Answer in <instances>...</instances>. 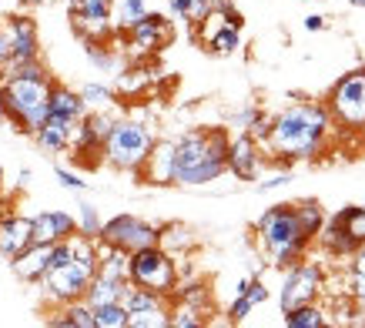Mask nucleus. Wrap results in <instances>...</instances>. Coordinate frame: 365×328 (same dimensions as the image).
Segmentation results:
<instances>
[{
	"mask_svg": "<svg viewBox=\"0 0 365 328\" xmlns=\"http://www.w3.org/2000/svg\"><path fill=\"white\" fill-rule=\"evenodd\" d=\"M255 235H258V248L268 268H288V265L302 262L315 245L312 238H305L295 205H272L255 221Z\"/></svg>",
	"mask_w": 365,
	"mask_h": 328,
	"instance_id": "obj_3",
	"label": "nucleus"
},
{
	"mask_svg": "<svg viewBox=\"0 0 365 328\" xmlns=\"http://www.w3.org/2000/svg\"><path fill=\"white\" fill-rule=\"evenodd\" d=\"M349 298L355 302V308L359 312H365V275H355V272H349Z\"/></svg>",
	"mask_w": 365,
	"mask_h": 328,
	"instance_id": "obj_42",
	"label": "nucleus"
},
{
	"mask_svg": "<svg viewBox=\"0 0 365 328\" xmlns=\"http://www.w3.org/2000/svg\"><path fill=\"white\" fill-rule=\"evenodd\" d=\"M4 37H7V64H24V61H34V57H41V37H37V24L31 17H7L4 24ZM0 67V71H4Z\"/></svg>",
	"mask_w": 365,
	"mask_h": 328,
	"instance_id": "obj_11",
	"label": "nucleus"
},
{
	"mask_svg": "<svg viewBox=\"0 0 365 328\" xmlns=\"http://www.w3.org/2000/svg\"><path fill=\"white\" fill-rule=\"evenodd\" d=\"M128 282L171 298L181 282V272H178L175 255H168L161 245H148L128 255Z\"/></svg>",
	"mask_w": 365,
	"mask_h": 328,
	"instance_id": "obj_6",
	"label": "nucleus"
},
{
	"mask_svg": "<svg viewBox=\"0 0 365 328\" xmlns=\"http://www.w3.org/2000/svg\"><path fill=\"white\" fill-rule=\"evenodd\" d=\"M51 248H54V245H27L21 255H14L11 258L14 275L27 285H37L41 278H44L47 268H51Z\"/></svg>",
	"mask_w": 365,
	"mask_h": 328,
	"instance_id": "obj_18",
	"label": "nucleus"
},
{
	"mask_svg": "<svg viewBox=\"0 0 365 328\" xmlns=\"http://www.w3.org/2000/svg\"><path fill=\"white\" fill-rule=\"evenodd\" d=\"M205 322H208V315L198 312L195 305H185V302H175L171 315H168V328H201Z\"/></svg>",
	"mask_w": 365,
	"mask_h": 328,
	"instance_id": "obj_31",
	"label": "nucleus"
},
{
	"mask_svg": "<svg viewBox=\"0 0 365 328\" xmlns=\"http://www.w3.org/2000/svg\"><path fill=\"white\" fill-rule=\"evenodd\" d=\"M352 7H359V11H365V0H349Z\"/></svg>",
	"mask_w": 365,
	"mask_h": 328,
	"instance_id": "obj_48",
	"label": "nucleus"
},
{
	"mask_svg": "<svg viewBox=\"0 0 365 328\" xmlns=\"http://www.w3.org/2000/svg\"><path fill=\"white\" fill-rule=\"evenodd\" d=\"M238 295H248V302H252L255 308L258 305H265L268 302V285L255 275V278H248V285H245V292H238Z\"/></svg>",
	"mask_w": 365,
	"mask_h": 328,
	"instance_id": "obj_39",
	"label": "nucleus"
},
{
	"mask_svg": "<svg viewBox=\"0 0 365 328\" xmlns=\"http://www.w3.org/2000/svg\"><path fill=\"white\" fill-rule=\"evenodd\" d=\"M31 245V218L17 211H0V255L14 258Z\"/></svg>",
	"mask_w": 365,
	"mask_h": 328,
	"instance_id": "obj_17",
	"label": "nucleus"
},
{
	"mask_svg": "<svg viewBox=\"0 0 365 328\" xmlns=\"http://www.w3.org/2000/svg\"><path fill=\"white\" fill-rule=\"evenodd\" d=\"M47 114H61V118H71V121H81L84 114H88V108H84V101H81L78 91L64 88V84H57L51 88V98H47Z\"/></svg>",
	"mask_w": 365,
	"mask_h": 328,
	"instance_id": "obj_20",
	"label": "nucleus"
},
{
	"mask_svg": "<svg viewBox=\"0 0 365 328\" xmlns=\"http://www.w3.org/2000/svg\"><path fill=\"white\" fill-rule=\"evenodd\" d=\"M51 325L54 328H94V308H91L84 298L67 302V305H61V312L51 318Z\"/></svg>",
	"mask_w": 365,
	"mask_h": 328,
	"instance_id": "obj_22",
	"label": "nucleus"
},
{
	"mask_svg": "<svg viewBox=\"0 0 365 328\" xmlns=\"http://www.w3.org/2000/svg\"><path fill=\"white\" fill-rule=\"evenodd\" d=\"M138 178H141L144 185H158V188L175 185V141L171 138H155Z\"/></svg>",
	"mask_w": 365,
	"mask_h": 328,
	"instance_id": "obj_14",
	"label": "nucleus"
},
{
	"mask_svg": "<svg viewBox=\"0 0 365 328\" xmlns=\"http://www.w3.org/2000/svg\"><path fill=\"white\" fill-rule=\"evenodd\" d=\"M228 131L225 128H191L175 138V185L205 188L228 171Z\"/></svg>",
	"mask_w": 365,
	"mask_h": 328,
	"instance_id": "obj_2",
	"label": "nucleus"
},
{
	"mask_svg": "<svg viewBox=\"0 0 365 328\" xmlns=\"http://www.w3.org/2000/svg\"><path fill=\"white\" fill-rule=\"evenodd\" d=\"M98 238L131 255L138 248L158 245V225H151V221H144V218H134V215H114L111 221L101 225Z\"/></svg>",
	"mask_w": 365,
	"mask_h": 328,
	"instance_id": "obj_10",
	"label": "nucleus"
},
{
	"mask_svg": "<svg viewBox=\"0 0 365 328\" xmlns=\"http://www.w3.org/2000/svg\"><path fill=\"white\" fill-rule=\"evenodd\" d=\"M171 298H175V302H185V305H195L198 312L211 315V288L205 282H178Z\"/></svg>",
	"mask_w": 365,
	"mask_h": 328,
	"instance_id": "obj_26",
	"label": "nucleus"
},
{
	"mask_svg": "<svg viewBox=\"0 0 365 328\" xmlns=\"http://www.w3.org/2000/svg\"><path fill=\"white\" fill-rule=\"evenodd\" d=\"M168 315H171V305L134 312V315H128V328H168Z\"/></svg>",
	"mask_w": 365,
	"mask_h": 328,
	"instance_id": "obj_34",
	"label": "nucleus"
},
{
	"mask_svg": "<svg viewBox=\"0 0 365 328\" xmlns=\"http://www.w3.org/2000/svg\"><path fill=\"white\" fill-rule=\"evenodd\" d=\"M124 37L131 44V54H158L171 41V21H168L165 14L148 11L134 27L124 31Z\"/></svg>",
	"mask_w": 365,
	"mask_h": 328,
	"instance_id": "obj_12",
	"label": "nucleus"
},
{
	"mask_svg": "<svg viewBox=\"0 0 365 328\" xmlns=\"http://www.w3.org/2000/svg\"><path fill=\"white\" fill-rule=\"evenodd\" d=\"M302 24H305V31H322V27H325V17H322V14H309Z\"/></svg>",
	"mask_w": 365,
	"mask_h": 328,
	"instance_id": "obj_45",
	"label": "nucleus"
},
{
	"mask_svg": "<svg viewBox=\"0 0 365 328\" xmlns=\"http://www.w3.org/2000/svg\"><path fill=\"white\" fill-rule=\"evenodd\" d=\"M262 164H265L262 144L255 141L248 131H238L232 141H228V171H232L238 181H258Z\"/></svg>",
	"mask_w": 365,
	"mask_h": 328,
	"instance_id": "obj_13",
	"label": "nucleus"
},
{
	"mask_svg": "<svg viewBox=\"0 0 365 328\" xmlns=\"http://www.w3.org/2000/svg\"><path fill=\"white\" fill-rule=\"evenodd\" d=\"M7 64V37H4V24H0V67Z\"/></svg>",
	"mask_w": 365,
	"mask_h": 328,
	"instance_id": "obj_47",
	"label": "nucleus"
},
{
	"mask_svg": "<svg viewBox=\"0 0 365 328\" xmlns=\"http://www.w3.org/2000/svg\"><path fill=\"white\" fill-rule=\"evenodd\" d=\"M325 108L332 114V121L342 131H365V67L349 71L335 81V88L329 91Z\"/></svg>",
	"mask_w": 365,
	"mask_h": 328,
	"instance_id": "obj_7",
	"label": "nucleus"
},
{
	"mask_svg": "<svg viewBox=\"0 0 365 328\" xmlns=\"http://www.w3.org/2000/svg\"><path fill=\"white\" fill-rule=\"evenodd\" d=\"M168 7H171V14H175L178 21H185L188 27H195V24L208 14V0H168Z\"/></svg>",
	"mask_w": 365,
	"mask_h": 328,
	"instance_id": "obj_33",
	"label": "nucleus"
},
{
	"mask_svg": "<svg viewBox=\"0 0 365 328\" xmlns=\"http://www.w3.org/2000/svg\"><path fill=\"white\" fill-rule=\"evenodd\" d=\"M144 14H148V0H114V11H111L114 34H124L128 27H134Z\"/></svg>",
	"mask_w": 365,
	"mask_h": 328,
	"instance_id": "obj_25",
	"label": "nucleus"
},
{
	"mask_svg": "<svg viewBox=\"0 0 365 328\" xmlns=\"http://www.w3.org/2000/svg\"><path fill=\"white\" fill-rule=\"evenodd\" d=\"M362 205H365V201H362Z\"/></svg>",
	"mask_w": 365,
	"mask_h": 328,
	"instance_id": "obj_53",
	"label": "nucleus"
},
{
	"mask_svg": "<svg viewBox=\"0 0 365 328\" xmlns=\"http://www.w3.org/2000/svg\"><path fill=\"white\" fill-rule=\"evenodd\" d=\"M0 124H4V94H0Z\"/></svg>",
	"mask_w": 365,
	"mask_h": 328,
	"instance_id": "obj_50",
	"label": "nucleus"
},
{
	"mask_svg": "<svg viewBox=\"0 0 365 328\" xmlns=\"http://www.w3.org/2000/svg\"><path fill=\"white\" fill-rule=\"evenodd\" d=\"M78 94H81V101H84L88 111H111L114 104H118V91L108 88V84H98V81L84 84Z\"/></svg>",
	"mask_w": 365,
	"mask_h": 328,
	"instance_id": "obj_27",
	"label": "nucleus"
},
{
	"mask_svg": "<svg viewBox=\"0 0 365 328\" xmlns=\"http://www.w3.org/2000/svg\"><path fill=\"white\" fill-rule=\"evenodd\" d=\"M0 211H4V205H0Z\"/></svg>",
	"mask_w": 365,
	"mask_h": 328,
	"instance_id": "obj_52",
	"label": "nucleus"
},
{
	"mask_svg": "<svg viewBox=\"0 0 365 328\" xmlns=\"http://www.w3.org/2000/svg\"><path fill=\"white\" fill-rule=\"evenodd\" d=\"M282 322H285V328H329L332 325L329 312L319 302H309V305H299V308H292V312H282Z\"/></svg>",
	"mask_w": 365,
	"mask_h": 328,
	"instance_id": "obj_21",
	"label": "nucleus"
},
{
	"mask_svg": "<svg viewBox=\"0 0 365 328\" xmlns=\"http://www.w3.org/2000/svg\"><path fill=\"white\" fill-rule=\"evenodd\" d=\"M295 215H299V225H302V231H305V238H319V231H322V225H325V211H322V205L319 201H299L295 205Z\"/></svg>",
	"mask_w": 365,
	"mask_h": 328,
	"instance_id": "obj_29",
	"label": "nucleus"
},
{
	"mask_svg": "<svg viewBox=\"0 0 365 328\" xmlns=\"http://www.w3.org/2000/svg\"><path fill=\"white\" fill-rule=\"evenodd\" d=\"M215 57H232L238 54V47H242V27H235V24H222L218 31L211 34V41L205 44Z\"/></svg>",
	"mask_w": 365,
	"mask_h": 328,
	"instance_id": "obj_24",
	"label": "nucleus"
},
{
	"mask_svg": "<svg viewBox=\"0 0 365 328\" xmlns=\"http://www.w3.org/2000/svg\"><path fill=\"white\" fill-rule=\"evenodd\" d=\"M94 328H128V308L121 302L98 305L94 308Z\"/></svg>",
	"mask_w": 365,
	"mask_h": 328,
	"instance_id": "obj_32",
	"label": "nucleus"
},
{
	"mask_svg": "<svg viewBox=\"0 0 365 328\" xmlns=\"http://www.w3.org/2000/svg\"><path fill=\"white\" fill-rule=\"evenodd\" d=\"M144 84H148L144 71H124V74H118V91H121V94H134V91H141Z\"/></svg>",
	"mask_w": 365,
	"mask_h": 328,
	"instance_id": "obj_40",
	"label": "nucleus"
},
{
	"mask_svg": "<svg viewBox=\"0 0 365 328\" xmlns=\"http://www.w3.org/2000/svg\"><path fill=\"white\" fill-rule=\"evenodd\" d=\"M0 191H4V164H0Z\"/></svg>",
	"mask_w": 365,
	"mask_h": 328,
	"instance_id": "obj_51",
	"label": "nucleus"
},
{
	"mask_svg": "<svg viewBox=\"0 0 365 328\" xmlns=\"http://www.w3.org/2000/svg\"><path fill=\"white\" fill-rule=\"evenodd\" d=\"M151 144H155V131L144 121L114 118L111 131L104 138V148H101V158H104V164H111L114 171L138 175L148 151H151Z\"/></svg>",
	"mask_w": 365,
	"mask_h": 328,
	"instance_id": "obj_5",
	"label": "nucleus"
},
{
	"mask_svg": "<svg viewBox=\"0 0 365 328\" xmlns=\"http://www.w3.org/2000/svg\"><path fill=\"white\" fill-rule=\"evenodd\" d=\"M71 11V27L81 41H111L114 37V0H71L67 4Z\"/></svg>",
	"mask_w": 365,
	"mask_h": 328,
	"instance_id": "obj_9",
	"label": "nucleus"
},
{
	"mask_svg": "<svg viewBox=\"0 0 365 328\" xmlns=\"http://www.w3.org/2000/svg\"><path fill=\"white\" fill-rule=\"evenodd\" d=\"M54 88V77L41 74H0V94H4V121H11L14 131L34 134L47 118V98Z\"/></svg>",
	"mask_w": 365,
	"mask_h": 328,
	"instance_id": "obj_4",
	"label": "nucleus"
},
{
	"mask_svg": "<svg viewBox=\"0 0 365 328\" xmlns=\"http://www.w3.org/2000/svg\"><path fill=\"white\" fill-rule=\"evenodd\" d=\"M252 312H255V305L248 302V295H235V302L228 305V322H232V325H238V322H245Z\"/></svg>",
	"mask_w": 365,
	"mask_h": 328,
	"instance_id": "obj_41",
	"label": "nucleus"
},
{
	"mask_svg": "<svg viewBox=\"0 0 365 328\" xmlns=\"http://www.w3.org/2000/svg\"><path fill=\"white\" fill-rule=\"evenodd\" d=\"M332 221H339L345 231H349V238L355 245H362L365 241V205H345L342 211H335Z\"/></svg>",
	"mask_w": 365,
	"mask_h": 328,
	"instance_id": "obj_28",
	"label": "nucleus"
},
{
	"mask_svg": "<svg viewBox=\"0 0 365 328\" xmlns=\"http://www.w3.org/2000/svg\"><path fill=\"white\" fill-rule=\"evenodd\" d=\"M265 118V111L258 108V104H248V108H242V111H235L232 118H228V124H232L235 131H252L258 121Z\"/></svg>",
	"mask_w": 365,
	"mask_h": 328,
	"instance_id": "obj_37",
	"label": "nucleus"
},
{
	"mask_svg": "<svg viewBox=\"0 0 365 328\" xmlns=\"http://www.w3.org/2000/svg\"><path fill=\"white\" fill-rule=\"evenodd\" d=\"M158 245H161L168 255L188 252L191 248V231L185 228V225H165V228H158Z\"/></svg>",
	"mask_w": 365,
	"mask_h": 328,
	"instance_id": "obj_30",
	"label": "nucleus"
},
{
	"mask_svg": "<svg viewBox=\"0 0 365 328\" xmlns=\"http://www.w3.org/2000/svg\"><path fill=\"white\" fill-rule=\"evenodd\" d=\"M74 221H78V231L81 235H88V238H98L101 235V215H98V208L94 205H88V201H81L78 205V215H74Z\"/></svg>",
	"mask_w": 365,
	"mask_h": 328,
	"instance_id": "obj_35",
	"label": "nucleus"
},
{
	"mask_svg": "<svg viewBox=\"0 0 365 328\" xmlns=\"http://www.w3.org/2000/svg\"><path fill=\"white\" fill-rule=\"evenodd\" d=\"M315 241L322 245V252L332 255V258H352V252L359 248V245L349 238V231L332 218H325V225H322V231H319V238Z\"/></svg>",
	"mask_w": 365,
	"mask_h": 328,
	"instance_id": "obj_19",
	"label": "nucleus"
},
{
	"mask_svg": "<svg viewBox=\"0 0 365 328\" xmlns=\"http://www.w3.org/2000/svg\"><path fill=\"white\" fill-rule=\"evenodd\" d=\"M288 181H292V171H275V175L262 178V181L255 185V191H262V195H268V191H278V188H285Z\"/></svg>",
	"mask_w": 365,
	"mask_h": 328,
	"instance_id": "obj_43",
	"label": "nucleus"
},
{
	"mask_svg": "<svg viewBox=\"0 0 365 328\" xmlns=\"http://www.w3.org/2000/svg\"><path fill=\"white\" fill-rule=\"evenodd\" d=\"M54 178H57V185L67 188V191H88V181L81 175H74V171H67L64 164H54Z\"/></svg>",
	"mask_w": 365,
	"mask_h": 328,
	"instance_id": "obj_38",
	"label": "nucleus"
},
{
	"mask_svg": "<svg viewBox=\"0 0 365 328\" xmlns=\"http://www.w3.org/2000/svg\"><path fill=\"white\" fill-rule=\"evenodd\" d=\"M352 272L355 275H365V241L352 252Z\"/></svg>",
	"mask_w": 365,
	"mask_h": 328,
	"instance_id": "obj_44",
	"label": "nucleus"
},
{
	"mask_svg": "<svg viewBox=\"0 0 365 328\" xmlns=\"http://www.w3.org/2000/svg\"><path fill=\"white\" fill-rule=\"evenodd\" d=\"M74 124H78V121L61 118V114H47L44 124H41V128H37L31 138L37 141V148H41L44 154L57 158V154H64L67 148H71V134H74Z\"/></svg>",
	"mask_w": 365,
	"mask_h": 328,
	"instance_id": "obj_16",
	"label": "nucleus"
},
{
	"mask_svg": "<svg viewBox=\"0 0 365 328\" xmlns=\"http://www.w3.org/2000/svg\"><path fill=\"white\" fill-rule=\"evenodd\" d=\"M78 231L71 211H37L31 218V245H57Z\"/></svg>",
	"mask_w": 365,
	"mask_h": 328,
	"instance_id": "obj_15",
	"label": "nucleus"
},
{
	"mask_svg": "<svg viewBox=\"0 0 365 328\" xmlns=\"http://www.w3.org/2000/svg\"><path fill=\"white\" fill-rule=\"evenodd\" d=\"M24 4H27V7H37V4H44V0H24Z\"/></svg>",
	"mask_w": 365,
	"mask_h": 328,
	"instance_id": "obj_49",
	"label": "nucleus"
},
{
	"mask_svg": "<svg viewBox=\"0 0 365 328\" xmlns=\"http://www.w3.org/2000/svg\"><path fill=\"white\" fill-rule=\"evenodd\" d=\"M88 57H91V64L101 67V71H111L114 64H118V54H114L111 47H108V41H88Z\"/></svg>",
	"mask_w": 365,
	"mask_h": 328,
	"instance_id": "obj_36",
	"label": "nucleus"
},
{
	"mask_svg": "<svg viewBox=\"0 0 365 328\" xmlns=\"http://www.w3.org/2000/svg\"><path fill=\"white\" fill-rule=\"evenodd\" d=\"M232 0H208V11H232Z\"/></svg>",
	"mask_w": 365,
	"mask_h": 328,
	"instance_id": "obj_46",
	"label": "nucleus"
},
{
	"mask_svg": "<svg viewBox=\"0 0 365 328\" xmlns=\"http://www.w3.org/2000/svg\"><path fill=\"white\" fill-rule=\"evenodd\" d=\"M322 295H325V272H322L319 262H309V255H305L302 262L288 265L285 278H282V292H278V308L282 312L319 302Z\"/></svg>",
	"mask_w": 365,
	"mask_h": 328,
	"instance_id": "obj_8",
	"label": "nucleus"
},
{
	"mask_svg": "<svg viewBox=\"0 0 365 328\" xmlns=\"http://www.w3.org/2000/svg\"><path fill=\"white\" fill-rule=\"evenodd\" d=\"M335 121L319 101L288 104L268 121V134L262 138V151L278 161H319L332 144Z\"/></svg>",
	"mask_w": 365,
	"mask_h": 328,
	"instance_id": "obj_1",
	"label": "nucleus"
},
{
	"mask_svg": "<svg viewBox=\"0 0 365 328\" xmlns=\"http://www.w3.org/2000/svg\"><path fill=\"white\" fill-rule=\"evenodd\" d=\"M124 288H128V282H114V278H104V275H94L88 285V292H84V302H88L91 308L108 305V302H121Z\"/></svg>",
	"mask_w": 365,
	"mask_h": 328,
	"instance_id": "obj_23",
	"label": "nucleus"
}]
</instances>
